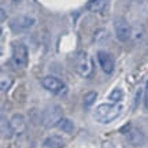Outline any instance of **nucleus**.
Returning <instances> with one entry per match:
<instances>
[{
	"label": "nucleus",
	"instance_id": "obj_3",
	"mask_svg": "<svg viewBox=\"0 0 148 148\" xmlns=\"http://www.w3.org/2000/svg\"><path fill=\"white\" fill-rule=\"evenodd\" d=\"M63 118L64 116L62 107L58 106V104H51V106H48L45 110L42 111L41 122L47 129H51L53 126H58Z\"/></svg>",
	"mask_w": 148,
	"mask_h": 148
},
{
	"label": "nucleus",
	"instance_id": "obj_9",
	"mask_svg": "<svg viewBox=\"0 0 148 148\" xmlns=\"http://www.w3.org/2000/svg\"><path fill=\"white\" fill-rule=\"evenodd\" d=\"M96 58H97V62L100 64L101 70L106 74H111L114 71V67H115L114 58H112L108 52H106V51H99L97 55H96Z\"/></svg>",
	"mask_w": 148,
	"mask_h": 148
},
{
	"label": "nucleus",
	"instance_id": "obj_15",
	"mask_svg": "<svg viewBox=\"0 0 148 148\" xmlns=\"http://www.w3.org/2000/svg\"><path fill=\"white\" fill-rule=\"evenodd\" d=\"M110 97V100L112 101V103H119V101L123 99V92H122V89H119V88H115V89L111 92V95L108 96Z\"/></svg>",
	"mask_w": 148,
	"mask_h": 148
},
{
	"label": "nucleus",
	"instance_id": "obj_11",
	"mask_svg": "<svg viewBox=\"0 0 148 148\" xmlns=\"http://www.w3.org/2000/svg\"><path fill=\"white\" fill-rule=\"evenodd\" d=\"M42 145L45 148H63L66 145V141L59 134H51L42 141Z\"/></svg>",
	"mask_w": 148,
	"mask_h": 148
},
{
	"label": "nucleus",
	"instance_id": "obj_5",
	"mask_svg": "<svg viewBox=\"0 0 148 148\" xmlns=\"http://www.w3.org/2000/svg\"><path fill=\"white\" fill-rule=\"evenodd\" d=\"M122 133L125 134V138H126V141L132 147H143L145 145L148 141V137L147 134L137 126H133L132 123H129L126 126L122 129Z\"/></svg>",
	"mask_w": 148,
	"mask_h": 148
},
{
	"label": "nucleus",
	"instance_id": "obj_17",
	"mask_svg": "<svg viewBox=\"0 0 148 148\" xmlns=\"http://www.w3.org/2000/svg\"><path fill=\"white\" fill-rule=\"evenodd\" d=\"M101 148H115V147H114V144L111 143V141H104V143L101 144Z\"/></svg>",
	"mask_w": 148,
	"mask_h": 148
},
{
	"label": "nucleus",
	"instance_id": "obj_12",
	"mask_svg": "<svg viewBox=\"0 0 148 148\" xmlns=\"http://www.w3.org/2000/svg\"><path fill=\"white\" fill-rule=\"evenodd\" d=\"M107 7V0H89L88 1V10L92 12H101Z\"/></svg>",
	"mask_w": 148,
	"mask_h": 148
},
{
	"label": "nucleus",
	"instance_id": "obj_1",
	"mask_svg": "<svg viewBox=\"0 0 148 148\" xmlns=\"http://www.w3.org/2000/svg\"><path fill=\"white\" fill-rule=\"evenodd\" d=\"M122 110L121 103H101L93 111V118L99 123H110L121 115Z\"/></svg>",
	"mask_w": 148,
	"mask_h": 148
},
{
	"label": "nucleus",
	"instance_id": "obj_4",
	"mask_svg": "<svg viewBox=\"0 0 148 148\" xmlns=\"http://www.w3.org/2000/svg\"><path fill=\"white\" fill-rule=\"evenodd\" d=\"M11 62L16 70H22L27 66L29 62V52L27 47L22 42H14L11 48Z\"/></svg>",
	"mask_w": 148,
	"mask_h": 148
},
{
	"label": "nucleus",
	"instance_id": "obj_13",
	"mask_svg": "<svg viewBox=\"0 0 148 148\" xmlns=\"http://www.w3.org/2000/svg\"><path fill=\"white\" fill-rule=\"evenodd\" d=\"M58 126H59V129L64 133H73L74 132V123L70 121V119H67V118H63Z\"/></svg>",
	"mask_w": 148,
	"mask_h": 148
},
{
	"label": "nucleus",
	"instance_id": "obj_19",
	"mask_svg": "<svg viewBox=\"0 0 148 148\" xmlns=\"http://www.w3.org/2000/svg\"><path fill=\"white\" fill-rule=\"evenodd\" d=\"M4 21V10H1V22Z\"/></svg>",
	"mask_w": 148,
	"mask_h": 148
},
{
	"label": "nucleus",
	"instance_id": "obj_2",
	"mask_svg": "<svg viewBox=\"0 0 148 148\" xmlns=\"http://www.w3.org/2000/svg\"><path fill=\"white\" fill-rule=\"evenodd\" d=\"M74 67H75V71L81 77L89 78L90 75L93 74V60L89 56V53L85 52V51H78V52L75 53Z\"/></svg>",
	"mask_w": 148,
	"mask_h": 148
},
{
	"label": "nucleus",
	"instance_id": "obj_18",
	"mask_svg": "<svg viewBox=\"0 0 148 148\" xmlns=\"http://www.w3.org/2000/svg\"><path fill=\"white\" fill-rule=\"evenodd\" d=\"M145 108H147V111H148V93L145 95Z\"/></svg>",
	"mask_w": 148,
	"mask_h": 148
},
{
	"label": "nucleus",
	"instance_id": "obj_6",
	"mask_svg": "<svg viewBox=\"0 0 148 148\" xmlns=\"http://www.w3.org/2000/svg\"><path fill=\"white\" fill-rule=\"evenodd\" d=\"M36 23V19L32 15H16L10 21V27L14 33L26 32L29 29H32Z\"/></svg>",
	"mask_w": 148,
	"mask_h": 148
},
{
	"label": "nucleus",
	"instance_id": "obj_7",
	"mask_svg": "<svg viewBox=\"0 0 148 148\" xmlns=\"http://www.w3.org/2000/svg\"><path fill=\"white\" fill-rule=\"evenodd\" d=\"M114 29H115V36L121 42L127 41L132 36V27L127 23L126 19L123 18H116L114 21Z\"/></svg>",
	"mask_w": 148,
	"mask_h": 148
},
{
	"label": "nucleus",
	"instance_id": "obj_16",
	"mask_svg": "<svg viewBox=\"0 0 148 148\" xmlns=\"http://www.w3.org/2000/svg\"><path fill=\"white\" fill-rule=\"evenodd\" d=\"M11 82H12V79H11L10 77H8V78L5 79V75L3 74V75H1V82H0V84H1V90H3V92H5V90H7L8 88H10Z\"/></svg>",
	"mask_w": 148,
	"mask_h": 148
},
{
	"label": "nucleus",
	"instance_id": "obj_14",
	"mask_svg": "<svg viewBox=\"0 0 148 148\" xmlns=\"http://www.w3.org/2000/svg\"><path fill=\"white\" fill-rule=\"evenodd\" d=\"M96 99H97V93H96L95 90L88 92V93L84 96V106L86 107V108H89L90 106H93V104H95Z\"/></svg>",
	"mask_w": 148,
	"mask_h": 148
},
{
	"label": "nucleus",
	"instance_id": "obj_10",
	"mask_svg": "<svg viewBox=\"0 0 148 148\" xmlns=\"http://www.w3.org/2000/svg\"><path fill=\"white\" fill-rule=\"evenodd\" d=\"M10 125L12 129L14 134H21L23 133L25 127H26V121H25V116L22 114H14L10 119Z\"/></svg>",
	"mask_w": 148,
	"mask_h": 148
},
{
	"label": "nucleus",
	"instance_id": "obj_8",
	"mask_svg": "<svg viewBox=\"0 0 148 148\" xmlns=\"http://www.w3.org/2000/svg\"><path fill=\"white\" fill-rule=\"evenodd\" d=\"M41 85H42L44 89L49 90V92H52L55 95L62 93V92L66 89L63 81L56 78V77H53V75H47V77H44V78L41 79Z\"/></svg>",
	"mask_w": 148,
	"mask_h": 148
}]
</instances>
